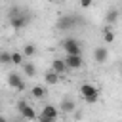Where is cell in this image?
<instances>
[{
    "mask_svg": "<svg viewBox=\"0 0 122 122\" xmlns=\"http://www.w3.org/2000/svg\"><path fill=\"white\" fill-rule=\"evenodd\" d=\"M78 93H80V97H82L88 105H92V103H97L101 92H99V88H97L95 84H92V82H84V84H80Z\"/></svg>",
    "mask_w": 122,
    "mask_h": 122,
    "instance_id": "cell-1",
    "label": "cell"
},
{
    "mask_svg": "<svg viewBox=\"0 0 122 122\" xmlns=\"http://www.w3.org/2000/svg\"><path fill=\"white\" fill-rule=\"evenodd\" d=\"M29 21H30V17H29L27 13H23L17 6L10 10V25H11V29L21 30V29H25V27L29 25Z\"/></svg>",
    "mask_w": 122,
    "mask_h": 122,
    "instance_id": "cell-2",
    "label": "cell"
},
{
    "mask_svg": "<svg viewBox=\"0 0 122 122\" xmlns=\"http://www.w3.org/2000/svg\"><path fill=\"white\" fill-rule=\"evenodd\" d=\"M61 50L65 51V55H82V44L72 36L61 40Z\"/></svg>",
    "mask_w": 122,
    "mask_h": 122,
    "instance_id": "cell-3",
    "label": "cell"
},
{
    "mask_svg": "<svg viewBox=\"0 0 122 122\" xmlns=\"http://www.w3.org/2000/svg\"><path fill=\"white\" fill-rule=\"evenodd\" d=\"M17 111H19V114L25 118V120H38V114H36V111H34V107L29 103V101H25V99H21V101H17Z\"/></svg>",
    "mask_w": 122,
    "mask_h": 122,
    "instance_id": "cell-4",
    "label": "cell"
},
{
    "mask_svg": "<svg viewBox=\"0 0 122 122\" xmlns=\"http://www.w3.org/2000/svg\"><path fill=\"white\" fill-rule=\"evenodd\" d=\"M59 118V109L55 105H44L42 112L38 114V122H55Z\"/></svg>",
    "mask_w": 122,
    "mask_h": 122,
    "instance_id": "cell-5",
    "label": "cell"
},
{
    "mask_svg": "<svg viewBox=\"0 0 122 122\" xmlns=\"http://www.w3.org/2000/svg\"><path fill=\"white\" fill-rule=\"evenodd\" d=\"M8 84H10V88H13L15 92H25V88H27L23 76L17 74V72H10V74H8Z\"/></svg>",
    "mask_w": 122,
    "mask_h": 122,
    "instance_id": "cell-6",
    "label": "cell"
},
{
    "mask_svg": "<svg viewBox=\"0 0 122 122\" xmlns=\"http://www.w3.org/2000/svg\"><path fill=\"white\" fill-rule=\"evenodd\" d=\"M76 25V17L74 15H61L57 19V29L59 30H72Z\"/></svg>",
    "mask_w": 122,
    "mask_h": 122,
    "instance_id": "cell-7",
    "label": "cell"
},
{
    "mask_svg": "<svg viewBox=\"0 0 122 122\" xmlns=\"http://www.w3.org/2000/svg\"><path fill=\"white\" fill-rule=\"evenodd\" d=\"M63 59H65L69 71H78V69L84 67V59H82V55H65Z\"/></svg>",
    "mask_w": 122,
    "mask_h": 122,
    "instance_id": "cell-8",
    "label": "cell"
},
{
    "mask_svg": "<svg viewBox=\"0 0 122 122\" xmlns=\"http://www.w3.org/2000/svg\"><path fill=\"white\" fill-rule=\"evenodd\" d=\"M107 59H109V50H107V46H97V48L93 50V61H95L97 65H103Z\"/></svg>",
    "mask_w": 122,
    "mask_h": 122,
    "instance_id": "cell-9",
    "label": "cell"
},
{
    "mask_svg": "<svg viewBox=\"0 0 122 122\" xmlns=\"http://www.w3.org/2000/svg\"><path fill=\"white\" fill-rule=\"evenodd\" d=\"M51 69L57 72V74H65L67 71H69V67H67V63H65V59H61V57H55V59H51Z\"/></svg>",
    "mask_w": 122,
    "mask_h": 122,
    "instance_id": "cell-10",
    "label": "cell"
},
{
    "mask_svg": "<svg viewBox=\"0 0 122 122\" xmlns=\"http://www.w3.org/2000/svg\"><path fill=\"white\" fill-rule=\"evenodd\" d=\"M74 109H76V101L74 99H71V97L61 99V105H59L61 112H74Z\"/></svg>",
    "mask_w": 122,
    "mask_h": 122,
    "instance_id": "cell-11",
    "label": "cell"
},
{
    "mask_svg": "<svg viewBox=\"0 0 122 122\" xmlns=\"http://www.w3.org/2000/svg\"><path fill=\"white\" fill-rule=\"evenodd\" d=\"M118 17H120V10H118V8H111V10L105 13V23L111 27V25H114V23L118 21Z\"/></svg>",
    "mask_w": 122,
    "mask_h": 122,
    "instance_id": "cell-12",
    "label": "cell"
},
{
    "mask_svg": "<svg viewBox=\"0 0 122 122\" xmlns=\"http://www.w3.org/2000/svg\"><path fill=\"white\" fill-rule=\"evenodd\" d=\"M44 80H46V84H48V86H55V84H59V80H61V74H57L53 69H50V71H46V74H44Z\"/></svg>",
    "mask_w": 122,
    "mask_h": 122,
    "instance_id": "cell-13",
    "label": "cell"
},
{
    "mask_svg": "<svg viewBox=\"0 0 122 122\" xmlns=\"http://www.w3.org/2000/svg\"><path fill=\"white\" fill-rule=\"evenodd\" d=\"M46 93H48V92H46L44 86H32V88H30V97H32V99H38V101H40V99L46 97Z\"/></svg>",
    "mask_w": 122,
    "mask_h": 122,
    "instance_id": "cell-14",
    "label": "cell"
},
{
    "mask_svg": "<svg viewBox=\"0 0 122 122\" xmlns=\"http://www.w3.org/2000/svg\"><path fill=\"white\" fill-rule=\"evenodd\" d=\"M21 67H23L25 76H30V78H34V76H36V67H34V63H32V61H25Z\"/></svg>",
    "mask_w": 122,
    "mask_h": 122,
    "instance_id": "cell-15",
    "label": "cell"
},
{
    "mask_svg": "<svg viewBox=\"0 0 122 122\" xmlns=\"http://www.w3.org/2000/svg\"><path fill=\"white\" fill-rule=\"evenodd\" d=\"M103 42H105V44H112V42H114V30H112L109 25L103 29Z\"/></svg>",
    "mask_w": 122,
    "mask_h": 122,
    "instance_id": "cell-16",
    "label": "cell"
},
{
    "mask_svg": "<svg viewBox=\"0 0 122 122\" xmlns=\"http://www.w3.org/2000/svg\"><path fill=\"white\" fill-rule=\"evenodd\" d=\"M11 63L13 65H23L25 63V53L23 51H11Z\"/></svg>",
    "mask_w": 122,
    "mask_h": 122,
    "instance_id": "cell-17",
    "label": "cell"
},
{
    "mask_svg": "<svg viewBox=\"0 0 122 122\" xmlns=\"http://www.w3.org/2000/svg\"><path fill=\"white\" fill-rule=\"evenodd\" d=\"M23 53H25V57H34L36 55V46L34 44H25Z\"/></svg>",
    "mask_w": 122,
    "mask_h": 122,
    "instance_id": "cell-18",
    "label": "cell"
},
{
    "mask_svg": "<svg viewBox=\"0 0 122 122\" xmlns=\"http://www.w3.org/2000/svg\"><path fill=\"white\" fill-rule=\"evenodd\" d=\"M0 61H2L4 65H10V63H11V51H2V53H0Z\"/></svg>",
    "mask_w": 122,
    "mask_h": 122,
    "instance_id": "cell-19",
    "label": "cell"
},
{
    "mask_svg": "<svg viewBox=\"0 0 122 122\" xmlns=\"http://www.w3.org/2000/svg\"><path fill=\"white\" fill-rule=\"evenodd\" d=\"M78 4H80V8H82V10H88V8H92L93 0H78Z\"/></svg>",
    "mask_w": 122,
    "mask_h": 122,
    "instance_id": "cell-20",
    "label": "cell"
},
{
    "mask_svg": "<svg viewBox=\"0 0 122 122\" xmlns=\"http://www.w3.org/2000/svg\"><path fill=\"white\" fill-rule=\"evenodd\" d=\"M0 122H6V118H2V120H0Z\"/></svg>",
    "mask_w": 122,
    "mask_h": 122,
    "instance_id": "cell-21",
    "label": "cell"
}]
</instances>
